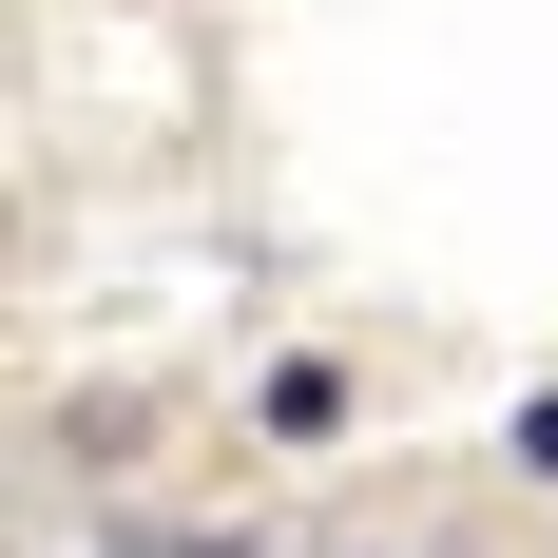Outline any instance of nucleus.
Here are the masks:
<instances>
[{"label": "nucleus", "instance_id": "obj_1", "mask_svg": "<svg viewBox=\"0 0 558 558\" xmlns=\"http://www.w3.org/2000/svg\"><path fill=\"white\" fill-rule=\"evenodd\" d=\"M501 462H520V482H558V386H539V404L501 424Z\"/></svg>", "mask_w": 558, "mask_h": 558}]
</instances>
